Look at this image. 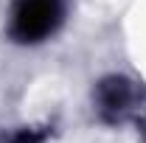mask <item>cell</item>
Listing matches in <instances>:
<instances>
[{
  "mask_svg": "<svg viewBox=\"0 0 146 143\" xmlns=\"http://www.w3.org/2000/svg\"><path fill=\"white\" fill-rule=\"evenodd\" d=\"M62 20V0H20L11 17V36L17 42H42Z\"/></svg>",
  "mask_w": 146,
  "mask_h": 143,
  "instance_id": "6da1fadb",
  "label": "cell"
},
{
  "mask_svg": "<svg viewBox=\"0 0 146 143\" xmlns=\"http://www.w3.org/2000/svg\"><path fill=\"white\" fill-rule=\"evenodd\" d=\"M135 98H138L135 84L124 76H107L96 87V104H98V112L107 121H121L132 109Z\"/></svg>",
  "mask_w": 146,
  "mask_h": 143,
  "instance_id": "7a4b0ae2",
  "label": "cell"
},
{
  "mask_svg": "<svg viewBox=\"0 0 146 143\" xmlns=\"http://www.w3.org/2000/svg\"><path fill=\"white\" fill-rule=\"evenodd\" d=\"M48 135H51L48 126H20L14 132H9L3 143H45Z\"/></svg>",
  "mask_w": 146,
  "mask_h": 143,
  "instance_id": "3957f363",
  "label": "cell"
}]
</instances>
